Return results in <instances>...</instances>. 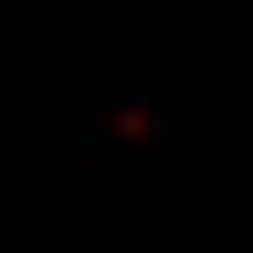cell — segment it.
Listing matches in <instances>:
<instances>
[{"label": "cell", "instance_id": "3", "mask_svg": "<svg viewBox=\"0 0 253 253\" xmlns=\"http://www.w3.org/2000/svg\"><path fill=\"white\" fill-rule=\"evenodd\" d=\"M166 135H170V118L153 105V109H149V144H153V149H157V144H166Z\"/></svg>", "mask_w": 253, "mask_h": 253}, {"label": "cell", "instance_id": "1", "mask_svg": "<svg viewBox=\"0 0 253 253\" xmlns=\"http://www.w3.org/2000/svg\"><path fill=\"white\" fill-rule=\"evenodd\" d=\"M149 109H153V101L144 92H135V101L114 114V126H118V140L123 144H131V149L135 144H149Z\"/></svg>", "mask_w": 253, "mask_h": 253}, {"label": "cell", "instance_id": "2", "mask_svg": "<svg viewBox=\"0 0 253 253\" xmlns=\"http://www.w3.org/2000/svg\"><path fill=\"white\" fill-rule=\"evenodd\" d=\"M70 144H75L79 153H105V149H109V140L92 126L87 114H79V118H75V135H70Z\"/></svg>", "mask_w": 253, "mask_h": 253}]
</instances>
